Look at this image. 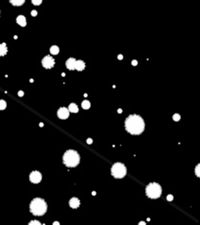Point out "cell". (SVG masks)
Here are the masks:
<instances>
[{
	"instance_id": "12",
	"label": "cell",
	"mask_w": 200,
	"mask_h": 225,
	"mask_svg": "<svg viewBox=\"0 0 200 225\" xmlns=\"http://www.w3.org/2000/svg\"><path fill=\"white\" fill-rule=\"evenodd\" d=\"M75 69L78 71H82L85 69V62L83 61H75Z\"/></svg>"
},
{
	"instance_id": "3",
	"label": "cell",
	"mask_w": 200,
	"mask_h": 225,
	"mask_svg": "<svg viewBox=\"0 0 200 225\" xmlns=\"http://www.w3.org/2000/svg\"><path fill=\"white\" fill-rule=\"evenodd\" d=\"M63 164L68 168H74L80 162V156L75 150H68L62 157Z\"/></svg>"
},
{
	"instance_id": "30",
	"label": "cell",
	"mask_w": 200,
	"mask_h": 225,
	"mask_svg": "<svg viewBox=\"0 0 200 225\" xmlns=\"http://www.w3.org/2000/svg\"><path fill=\"white\" fill-rule=\"evenodd\" d=\"M53 224H55V225H58V224H60V222H58V221H55Z\"/></svg>"
},
{
	"instance_id": "4",
	"label": "cell",
	"mask_w": 200,
	"mask_h": 225,
	"mask_svg": "<svg viewBox=\"0 0 200 225\" xmlns=\"http://www.w3.org/2000/svg\"><path fill=\"white\" fill-rule=\"evenodd\" d=\"M146 194L150 199H157L162 194V188L156 182H151L146 187Z\"/></svg>"
},
{
	"instance_id": "14",
	"label": "cell",
	"mask_w": 200,
	"mask_h": 225,
	"mask_svg": "<svg viewBox=\"0 0 200 225\" xmlns=\"http://www.w3.org/2000/svg\"><path fill=\"white\" fill-rule=\"evenodd\" d=\"M26 2V0H10V3L13 6H22Z\"/></svg>"
},
{
	"instance_id": "29",
	"label": "cell",
	"mask_w": 200,
	"mask_h": 225,
	"mask_svg": "<svg viewBox=\"0 0 200 225\" xmlns=\"http://www.w3.org/2000/svg\"><path fill=\"white\" fill-rule=\"evenodd\" d=\"M139 224H141V225H143V224H146V222H145V221H141Z\"/></svg>"
},
{
	"instance_id": "8",
	"label": "cell",
	"mask_w": 200,
	"mask_h": 225,
	"mask_svg": "<svg viewBox=\"0 0 200 225\" xmlns=\"http://www.w3.org/2000/svg\"><path fill=\"white\" fill-rule=\"evenodd\" d=\"M58 117L62 120L68 119L69 117V110L67 107H61L58 110Z\"/></svg>"
},
{
	"instance_id": "7",
	"label": "cell",
	"mask_w": 200,
	"mask_h": 225,
	"mask_svg": "<svg viewBox=\"0 0 200 225\" xmlns=\"http://www.w3.org/2000/svg\"><path fill=\"white\" fill-rule=\"evenodd\" d=\"M42 179V174L37 171L32 172L29 174V180L32 183H39Z\"/></svg>"
},
{
	"instance_id": "13",
	"label": "cell",
	"mask_w": 200,
	"mask_h": 225,
	"mask_svg": "<svg viewBox=\"0 0 200 225\" xmlns=\"http://www.w3.org/2000/svg\"><path fill=\"white\" fill-rule=\"evenodd\" d=\"M8 49H7V45L5 43L0 44V57H4V56L7 54Z\"/></svg>"
},
{
	"instance_id": "21",
	"label": "cell",
	"mask_w": 200,
	"mask_h": 225,
	"mask_svg": "<svg viewBox=\"0 0 200 225\" xmlns=\"http://www.w3.org/2000/svg\"><path fill=\"white\" fill-rule=\"evenodd\" d=\"M199 170H200V165H197L195 168V174L197 178H200V174H199Z\"/></svg>"
},
{
	"instance_id": "19",
	"label": "cell",
	"mask_w": 200,
	"mask_h": 225,
	"mask_svg": "<svg viewBox=\"0 0 200 225\" xmlns=\"http://www.w3.org/2000/svg\"><path fill=\"white\" fill-rule=\"evenodd\" d=\"M30 1L32 2V4L35 5V6H39L42 3V0H30Z\"/></svg>"
},
{
	"instance_id": "22",
	"label": "cell",
	"mask_w": 200,
	"mask_h": 225,
	"mask_svg": "<svg viewBox=\"0 0 200 225\" xmlns=\"http://www.w3.org/2000/svg\"><path fill=\"white\" fill-rule=\"evenodd\" d=\"M33 224L40 225L41 223H40V221H38V220H31V221H29V222H28V225H33Z\"/></svg>"
},
{
	"instance_id": "25",
	"label": "cell",
	"mask_w": 200,
	"mask_h": 225,
	"mask_svg": "<svg viewBox=\"0 0 200 225\" xmlns=\"http://www.w3.org/2000/svg\"><path fill=\"white\" fill-rule=\"evenodd\" d=\"M137 64H138V61H136V60H134V61H132V66H137Z\"/></svg>"
},
{
	"instance_id": "28",
	"label": "cell",
	"mask_w": 200,
	"mask_h": 225,
	"mask_svg": "<svg viewBox=\"0 0 200 225\" xmlns=\"http://www.w3.org/2000/svg\"><path fill=\"white\" fill-rule=\"evenodd\" d=\"M118 60H120V61L123 60V56L122 55H118Z\"/></svg>"
},
{
	"instance_id": "5",
	"label": "cell",
	"mask_w": 200,
	"mask_h": 225,
	"mask_svg": "<svg viewBox=\"0 0 200 225\" xmlns=\"http://www.w3.org/2000/svg\"><path fill=\"white\" fill-rule=\"evenodd\" d=\"M127 174V169L122 163H115L111 167V174L115 179H123Z\"/></svg>"
},
{
	"instance_id": "31",
	"label": "cell",
	"mask_w": 200,
	"mask_h": 225,
	"mask_svg": "<svg viewBox=\"0 0 200 225\" xmlns=\"http://www.w3.org/2000/svg\"><path fill=\"white\" fill-rule=\"evenodd\" d=\"M122 112V109H118V113H121Z\"/></svg>"
},
{
	"instance_id": "16",
	"label": "cell",
	"mask_w": 200,
	"mask_h": 225,
	"mask_svg": "<svg viewBox=\"0 0 200 225\" xmlns=\"http://www.w3.org/2000/svg\"><path fill=\"white\" fill-rule=\"evenodd\" d=\"M50 52H51L52 55H58L59 52H60V49H59L58 46L54 45V46H52V47L50 48Z\"/></svg>"
},
{
	"instance_id": "11",
	"label": "cell",
	"mask_w": 200,
	"mask_h": 225,
	"mask_svg": "<svg viewBox=\"0 0 200 225\" xmlns=\"http://www.w3.org/2000/svg\"><path fill=\"white\" fill-rule=\"evenodd\" d=\"M17 23L19 26L21 27H26L27 26V19L25 16H22V15H20L18 16V18H17Z\"/></svg>"
},
{
	"instance_id": "15",
	"label": "cell",
	"mask_w": 200,
	"mask_h": 225,
	"mask_svg": "<svg viewBox=\"0 0 200 225\" xmlns=\"http://www.w3.org/2000/svg\"><path fill=\"white\" fill-rule=\"evenodd\" d=\"M68 110L69 112H72V113H77L78 112V106L75 103H70L68 106Z\"/></svg>"
},
{
	"instance_id": "27",
	"label": "cell",
	"mask_w": 200,
	"mask_h": 225,
	"mask_svg": "<svg viewBox=\"0 0 200 225\" xmlns=\"http://www.w3.org/2000/svg\"><path fill=\"white\" fill-rule=\"evenodd\" d=\"M18 95H19V96H22V95H23V92H22V91H20V92L18 93Z\"/></svg>"
},
{
	"instance_id": "10",
	"label": "cell",
	"mask_w": 200,
	"mask_h": 225,
	"mask_svg": "<svg viewBox=\"0 0 200 225\" xmlns=\"http://www.w3.org/2000/svg\"><path fill=\"white\" fill-rule=\"evenodd\" d=\"M79 205H80V201L78 200V198L73 197L69 200V206L71 208H77L79 207Z\"/></svg>"
},
{
	"instance_id": "18",
	"label": "cell",
	"mask_w": 200,
	"mask_h": 225,
	"mask_svg": "<svg viewBox=\"0 0 200 225\" xmlns=\"http://www.w3.org/2000/svg\"><path fill=\"white\" fill-rule=\"evenodd\" d=\"M7 107V103L5 100H0V110H4Z\"/></svg>"
},
{
	"instance_id": "26",
	"label": "cell",
	"mask_w": 200,
	"mask_h": 225,
	"mask_svg": "<svg viewBox=\"0 0 200 225\" xmlns=\"http://www.w3.org/2000/svg\"><path fill=\"white\" fill-rule=\"evenodd\" d=\"M92 142H93V140H92L91 139H87V143H88V144H91Z\"/></svg>"
},
{
	"instance_id": "9",
	"label": "cell",
	"mask_w": 200,
	"mask_h": 225,
	"mask_svg": "<svg viewBox=\"0 0 200 225\" xmlns=\"http://www.w3.org/2000/svg\"><path fill=\"white\" fill-rule=\"evenodd\" d=\"M75 61L76 60L73 58H69L67 61H66V66L68 69L69 70H75Z\"/></svg>"
},
{
	"instance_id": "1",
	"label": "cell",
	"mask_w": 200,
	"mask_h": 225,
	"mask_svg": "<svg viewBox=\"0 0 200 225\" xmlns=\"http://www.w3.org/2000/svg\"><path fill=\"white\" fill-rule=\"evenodd\" d=\"M125 129L131 135H141L145 130V121L138 114L130 115L125 120Z\"/></svg>"
},
{
	"instance_id": "20",
	"label": "cell",
	"mask_w": 200,
	"mask_h": 225,
	"mask_svg": "<svg viewBox=\"0 0 200 225\" xmlns=\"http://www.w3.org/2000/svg\"><path fill=\"white\" fill-rule=\"evenodd\" d=\"M180 119H181V116H180V114H178V113L174 114V116H173V120H174V121L178 122V121H180Z\"/></svg>"
},
{
	"instance_id": "23",
	"label": "cell",
	"mask_w": 200,
	"mask_h": 225,
	"mask_svg": "<svg viewBox=\"0 0 200 225\" xmlns=\"http://www.w3.org/2000/svg\"><path fill=\"white\" fill-rule=\"evenodd\" d=\"M173 199H174V197H173L172 195H168V196H167V200L170 201V202H171V201H173Z\"/></svg>"
},
{
	"instance_id": "2",
	"label": "cell",
	"mask_w": 200,
	"mask_h": 225,
	"mask_svg": "<svg viewBox=\"0 0 200 225\" xmlns=\"http://www.w3.org/2000/svg\"><path fill=\"white\" fill-rule=\"evenodd\" d=\"M47 203L41 198H35L31 201L29 205V211L33 215L41 216L47 212Z\"/></svg>"
},
{
	"instance_id": "6",
	"label": "cell",
	"mask_w": 200,
	"mask_h": 225,
	"mask_svg": "<svg viewBox=\"0 0 200 225\" xmlns=\"http://www.w3.org/2000/svg\"><path fill=\"white\" fill-rule=\"evenodd\" d=\"M41 63L44 68L46 69H51L55 66V60L51 57V56H46L41 61Z\"/></svg>"
},
{
	"instance_id": "17",
	"label": "cell",
	"mask_w": 200,
	"mask_h": 225,
	"mask_svg": "<svg viewBox=\"0 0 200 225\" xmlns=\"http://www.w3.org/2000/svg\"><path fill=\"white\" fill-rule=\"evenodd\" d=\"M81 105H82L83 109H89L90 106H91V103H90L89 100H83L82 103H81Z\"/></svg>"
},
{
	"instance_id": "24",
	"label": "cell",
	"mask_w": 200,
	"mask_h": 225,
	"mask_svg": "<svg viewBox=\"0 0 200 225\" xmlns=\"http://www.w3.org/2000/svg\"><path fill=\"white\" fill-rule=\"evenodd\" d=\"M31 16H32V17H35V16H37V11H35V10L31 11Z\"/></svg>"
}]
</instances>
